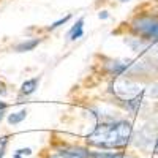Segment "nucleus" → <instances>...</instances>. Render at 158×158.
I'll use <instances>...</instances> for the list:
<instances>
[{
	"instance_id": "f257e3e1",
	"label": "nucleus",
	"mask_w": 158,
	"mask_h": 158,
	"mask_svg": "<svg viewBox=\"0 0 158 158\" xmlns=\"http://www.w3.org/2000/svg\"><path fill=\"white\" fill-rule=\"evenodd\" d=\"M131 135L133 127L127 120L101 122L90 135H87V142L101 149H120L130 142Z\"/></svg>"
},
{
	"instance_id": "f03ea898",
	"label": "nucleus",
	"mask_w": 158,
	"mask_h": 158,
	"mask_svg": "<svg viewBox=\"0 0 158 158\" xmlns=\"http://www.w3.org/2000/svg\"><path fill=\"white\" fill-rule=\"evenodd\" d=\"M133 30L144 40H158V19L138 18L133 21Z\"/></svg>"
},
{
	"instance_id": "7ed1b4c3",
	"label": "nucleus",
	"mask_w": 158,
	"mask_h": 158,
	"mask_svg": "<svg viewBox=\"0 0 158 158\" xmlns=\"http://www.w3.org/2000/svg\"><path fill=\"white\" fill-rule=\"evenodd\" d=\"M114 94L123 100H130V98L138 97L141 94V87L138 84L130 82V81H118L114 85Z\"/></svg>"
},
{
	"instance_id": "20e7f679",
	"label": "nucleus",
	"mask_w": 158,
	"mask_h": 158,
	"mask_svg": "<svg viewBox=\"0 0 158 158\" xmlns=\"http://www.w3.org/2000/svg\"><path fill=\"white\" fill-rule=\"evenodd\" d=\"M131 65H133L131 60H115V62H111L108 65V71L112 76H122Z\"/></svg>"
},
{
	"instance_id": "39448f33",
	"label": "nucleus",
	"mask_w": 158,
	"mask_h": 158,
	"mask_svg": "<svg viewBox=\"0 0 158 158\" xmlns=\"http://www.w3.org/2000/svg\"><path fill=\"white\" fill-rule=\"evenodd\" d=\"M38 77H32V79H27L25 82H22V85H21V95L22 97H29V95H32L33 92L38 89Z\"/></svg>"
},
{
	"instance_id": "423d86ee",
	"label": "nucleus",
	"mask_w": 158,
	"mask_h": 158,
	"mask_svg": "<svg viewBox=\"0 0 158 158\" xmlns=\"http://www.w3.org/2000/svg\"><path fill=\"white\" fill-rule=\"evenodd\" d=\"M38 44H40V40L38 38L25 40V41H22V43H19V44L15 46V51L16 52H29V51H33Z\"/></svg>"
},
{
	"instance_id": "0eeeda50",
	"label": "nucleus",
	"mask_w": 158,
	"mask_h": 158,
	"mask_svg": "<svg viewBox=\"0 0 158 158\" xmlns=\"http://www.w3.org/2000/svg\"><path fill=\"white\" fill-rule=\"evenodd\" d=\"M82 35H84V18L77 19V22L73 25V29H71L70 33H68V38L71 40V41H74V40L81 38Z\"/></svg>"
},
{
	"instance_id": "6e6552de",
	"label": "nucleus",
	"mask_w": 158,
	"mask_h": 158,
	"mask_svg": "<svg viewBox=\"0 0 158 158\" xmlns=\"http://www.w3.org/2000/svg\"><path fill=\"white\" fill-rule=\"evenodd\" d=\"M25 117H27V111L21 109V111H18V112H13V114L8 115V123H10V125H18V123H21V122L24 120Z\"/></svg>"
},
{
	"instance_id": "1a4fd4ad",
	"label": "nucleus",
	"mask_w": 158,
	"mask_h": 158,
	"mask_svg": "<svg viewBox=\"0 0 158 158\" xmlns=\"http://www.w3.org/2000/svg\"><path fill=\"white\" fill-rule=\"evenodd\" d=\"M89 158H133V156H127L122 153H111V152H95V153L89 152Z\"/></svg>"
},
{
	"instance_id": "9d476101",
	"label": "nucleus",
	"mask_w": 158,
	"mask_h": 158,
	"mask_svg": "<svg viewBox=\"0 0 158 158\" xmlns=\"http://www.w3.org/2000/svg\"><path fill=\"white\" fill-rule=\"evenodd\" d=\"M71 19V15H67L65 18H60L59 21H56V22H52L51 25H49V30H54V29H57V27H60L62 24H67L68 21Z\"/></svg>"
},
{
	"instance_id": "9b49d317",
	"label": "nucleus",
	"mask_w": 158,
	"mask_h": 158,
	"mask_svg": "<svg viewBox=\"0 0 158 158\" xmlns=\"http://www.w3.org/2000/svg\"><path fill=\"white\" fill-rule=\"evenodd\" d=\"M51 158H82V156H77V155H73L70 152H62V153H56V155H52Z\"/></svg>"
},
{
	"instance_id": "f8f14e48",
	"label": "nucleus",
	"mask_w": 158,
	"mask_h": 158,
	"mask_svg": "<svg viewBox=\"0 0 158 158\" xmlns=\"http://www.w3.org/2000/svg\"><path fill=\"white\" fill-rule=\"evenodd\" d=\"M149 95L152 98H158V84H153L149 87Z\"/></svg>"
},
{
	"instance_id": "ddd939ff",
	"label": "nucleus",
	"mask_w": 158,
	"mask_h": 158,
	"mask_svg": "<svg viewBox=\"0 0 158 158\" xmlns=\"http://www.w3.org/2000/svg\"><path fill=\"white\" fill-rule=\"evenodd\" d=\"M30 153H32V149H29V147H27V149H19V150L15 152V155L19 156V158H21L22 155H30Z\"/></svg>"
},
{
	"instance_id": "4468645a",
	"label": "nucleus",
	"mask_w": 158,
	"mask_h": 158,
	"mask_svg": "<svg viewBox=\"0 0 158 158\" xmlns=\"http://www.w3.org/2000/svg\"><path fill=\"white\" fill-rule=\"evenodd\" d=\"M98 16H100V19H106L108 18V11H101Z\"/></svg>"
},
{
	"instance_id": "2eb2a0df",
	"label": "nucleus",
	"mask_w": 158,
	"mask_h": 158,
	"mask_svg": "<svg viewBox=\"0 0 158 158\" xmlns=\"http://www.w3.org/2000/svg\"><path fill=\"white\" fill-rule=\"evenodd\" d=\"M5 109H6V103L0 101V111H5Z\"/></svg>"
},
{
	"instance_id": "dca6fc26",
	"label": "nucleus",
	"mask_w": 158,
	"mask_h": 158,
	"mask_svg": "<svg viewBox=\"0 0 158 158\" xmlns=\"http://www.w3.org/2000/svg\"><path fill=\"white\" fill-rule=\"evenodd\" d=\"M153 150L158 153V139H156V141H155V144H153Z\"/></svg>"
},
{
	"instance_id": "f3484780",
	"label": "nucleus",
	"mask_w": 158,
	"mask_h": 158,
	"mask_svg": "<svg viewBox=\"0 0 158 158\" xmlns=\"http://www.w3.org/2000/svg\"><path fill=\"white\" fill-rule=\"evenodd\" d=\"M3 115H5V111H0V122L3 120Z\"/></svg>"
},
{
	"instance_id": "a211bd4d",
	"label": "nucleus",
	"mask_w": 158,
	"mask_h": 158,
	"mask_svg": "<svg viewBox=\"0 0 158 158\" xmlns=\"http://www.w3.org/2000/svg\"><path fill=\"white\" fill-rule=\"evenodd\" d=\"M3 155H5V153H0V158H3Z\"/></svg>"
},
{
	"instance_id": "6ab92c4d",
	"label": "nucleus",
	"mask_w": 158,
	"mask_h": 158,
	"mask_svg": "<svg viewBox=\"0 0 158 158\" xmlns=\"http://www.w3.org/2000/svg\"><path fill=\"white\" fill-rule=\"evenodd\" d=\"M122 2H128V0H122Z\"/></svg>"
},
{
	"instance_id": "aec40b11",
	"label": "nucleus",
	"mask_w": 158,
	"mask_h": 158,
	"mask_svg": "<svg viewBox=\"0 0 158 158\" xmlns=\"http://www.w3.org/2000/svg\"><path fill=\"white\" fill-rule=\"evenodd\" d=\"M156 59H158V54H156Z\"/></svg>"
}]
</instances>
